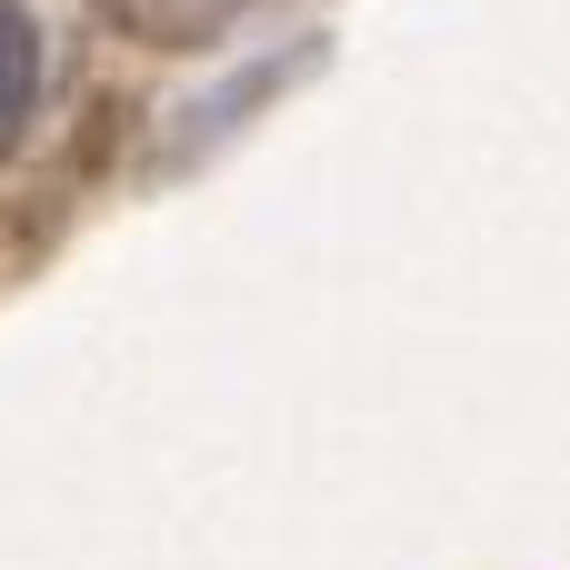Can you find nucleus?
Instances as JSON below:
<instances>
[{
    "label": "nucleus",
    "instance_id": "f257e3e1",
    "mask_svg": "<svg viewBox=\"0 0 570 570\" xmlns=\"http://www.w3.org/2000/svg\"><path fill=\"white\" fill-rule=\"evenodd\" d=\"M30 90H40V30H30V10H20V0H0V150L20 140Z\"/></svg>",
    "mask_w": 570,
    "mask_h": 570
}]
</instances>
